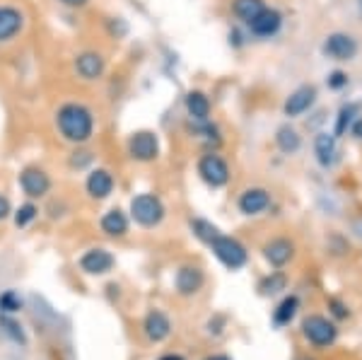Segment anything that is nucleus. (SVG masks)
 <instances>
[{
	"instance_id": "nucleus-1",
	"label": "nucleus",
	"mask_w": 362,
	"mask_h": 360,
	"mask_svg": "<svg viewBox=\"0 0 362 360\" xmlns=\"http://www.w3.org/2000/svg\"><path fill=\"white\" fill-rule=\"evenodd\" d=\"M56 124L61 136L70 143H87L95 133V116L85 104L68 102L58 109Z\"/></svg>"
},
{
	"instance_id": "nucleus-2",
	"label": "nucleus",
	"mask_w": 362,
	"mask_h": 360,
	"mask_svg": "<svg viewBox=\"0 0 362 360\" xmlns=\"http://www.w3.org/2000/svg\"><path fill=\"white\" fill-rule=\"evenodd\" d=\"M131 216L143 228H155L165 218V203L155 194H140L131 201Z\"/></svg>"
},
{
	"instance_id": "nucleus-3",
	"label": "nucleus",
	"mask_w": 362,
	"mask_h": 360,
	"mask_svg": "<svg viewBox=\"0 0 362 360\" xmlns=\"http://www.w3.org/2000/svg\"><path fill=\"white\" fill-rule=\"evenodd\" d=\"M210 247H213L215 257L220 259V264H225L227 269H232V271L242 269V266L247 264V259H249L247 249H244L242 242L235 240V237L218 235L213 242H210Z\"/></svg>"
},
{
	"instance_id": "nucleus-4",
	"label": "nucleus",
	"mask_w": 362,
	"mask_h": 360,
	"mask_svg": "<svg viewBox=\"0 0 362 360\" xmlns=\"http://www.w3.org/2000/svg\"><path fill=\"white\" fill-rule=\"evenodd\" d=\"M302 334H305V339L312 346L326 348V346H331L336 341L338 329H336V324L329 322L326 317L312 315V317H307L305 322H302Z\"/></svg>"
},
{
	"instance_id": "nucleus-5",
	"label": "nucleus",
	"mask_w": 362,
	"mask_h": 360,
	"mask_svg": "<svg viewBox=\"0 0 362 360\" xmlns=\"http://www.w3.org/2000/svg\"><path fill=\"white\" fill-rule=\"evenodd\" d=\"M198 174H201L203 182L213 189H220L230 182V167H227V162L215 153L203 155V158L198 160Z\"/></svg>"
},
{
	"instance_id": "nucleus-6",
	"label": "nucleus",
	"mask_w": 362,
	"mask_h": 360,
	"mask_svg": "<svg viewBox=\"0 0 362 360\" xmlns=\"http://www.w3.org/2000/svg\"><path fill=\"white\" fill-rule=\"evenodd\" d=\"M128 153L138 162H153L160 155V141L153 131H138L128 141Z\"/></svg>"
},
{
	"instance_id": "nucleus-7",
	"label": "nucleus",
	"mask_w": 362,
	"mask_h": 360,
	"mask_svg": "<svg viewBox=\"0 0 362 360\" xmlns=\"http://www.w3.org/2000/svg\"><path fill=\"white\" fill-rule=\"evenodd\" d=\"M20 187L29 199H42V196L49 194L51 179H49V174L44 170H39V167H27V170H22L20 174Z\"/></svg>"
},
{
	"instance_id": "nucleus-8",
	"label": "nucleus",
	"mask_w": 362,
	"mask_h": 360,
	"mask_svg": "<svg viewBox=\"0 0 362 360\" xmlns=\"http://www.w3.org/2000/svg\"><path fill=\"white\" fill-rule=\"evenodd\" d=\"M324 54L334 58V61H350V58H355V54H358V42L350 34L336 32L324 42Z\"/></svg>"
},
{
	"instance_id": "nucleus-9",
	"label": "nucleus",
	"mask_w": 362,
	"mask_h": 360,
	"mask_svg": "<svg viewBox=\"0 0 362 360\" xmlns=\"http://www.w3.org/2000/svg\"><path fill=\"white\" fill-rule=\"evenodd\" d=\"M114 254L107 252V249H90V252L83 254L80 259V269L90 276H104L114 269Z\"/></svg>"
},
{
	"instance_id": "nucleus-10",
	"label": "nucleus",
	"mask_w": 362,
	"mask_h": 360,
	"mask_svg": "<svg viewBox=\"0 0 362 360\" xmlns=\"http://www.w3.org/2000/svg\"><path fill=\"white\" fill-rule=\"evenodd\" d=\"M268 206H271V194H268L266 189L254 187L239 196V211H242L244 216H259Z\"/></svg>"
},
{
	"instance_id": "nucleus-11",
	"label": "nucleus",
	"mask_w": 362,
	"mask_h": 360,
	"mask_svg": "<svg viewBox=\"0 0 362 360\" xmlns=\"http://www.w3.org/2000/svg\"><path fill=\"white\" fill-rule=\"evenodd\" d=\"M25 17L13 5H0V42H10L22 32Z\"/></svg>"
},
{
	"instance_id": "nucleus-12",
	"label": "nucleus",
	"mask_w": 362,
	"mask_h": 360,
	"mask_svg": "<svg viewBox=\"0 0 362 360\" xmlns=\"http://www.w3.org/2000/svg\"><path fill=\"white\" fill-rule=\"evenodd\" d=\"M314 100H317V87H314V85H302V87H297L288 100H285L283 109H285V114H288V116H300V114H305L309 107H312Z\"/></svg>"
},
{
	"instance_id": "nucleus-13",
	"label": "nucleus",
	"mask_w": 362,
	"mask_h": 360,
	"mask_svg": "<svg viewBox=\"0 0 362 360\" xmlns=\"http://www.w3.org/2000/svg\"><path fill=\"white\" fill-rule=\"evenodd\" d=\"M280 25H283V15L271 8H264L254 20L249 22L251 32H254L256 37H273V34L280 29Z\"/></svg>"
},
{
	"instance_id": "nucleus-14",
	"label": "nucleus",
	"mask_w": 362,
	"mask_h": 360,
	"mask_svg": "<svg viewBox=\"0 0 362 360\" xmlns=\"http://www.w3.org/2000/svg\"><path fill=\"white\" fill-rule=\"evenodd\" d=\"M143 329H145V336H148L150 341L160 344V341H165L169 336V332H172V322H169V317L165 315V312L153 310L148 317H145Z\"/></svg>"
},
{
	"instance_id": "nucleus-15",
	"label": "nucleus",
	"mask_w": 362,
	"mask_h": 360,
	"mask_svg": "<svg viewBox=\"0 0 362 360\" xmlns=\"http://www.w3.org/2000/svg\"><path fill=\"white\" fill-rule=\"evenodd\" d=\"M295 254V245L285 237H276L264 247V257L271 266H285Z\"/></svg>"
},
{
	"instance_id": "nucleus-16",
	"label": "nucleus",
	"mask_w": 362,
	"mask_h": 360,
	"mask_svg": "<svg viewBox=\"0 0 362 360\" xmlns=\"http://www.w3.org/2000/svg\"><path fill=\"white\" fill-rule=\"evenodd\" d=\"M314 153L321 167H334L338 162V143L334 133H319L314 141Z\"/></svg>"
},
{
	"instance_id": "nucleus-17",
	"label": "nucleus",
	"mask_w": 362,
	"mask_h": 360,
	"mask_svg": "<svg viewBox=\"0 0 362 360\" xmlns=\"http://www.w3.org/2000/svg\"><path fill=\"white\" fill-rule=\"evenodd\" d=\"M203 271L196 269V266H181L177 271V278H174V283H177V290L181 295H194L198 290L203 288Z\"/></svg>"
},
{
	"instance_id": "nucleus-18",
	"label": "nucleus",
	"mask_w": 362,
	"mask_h": 360,
	"mask_svg": "<svg viewBox=\"0 0 362 360\" xmlns=\"http://www.w3.org/2000/svg\"><path fill=\"white\" fill-rule=\"evenodd\" d=\"M85 187H87V194H90L92 199H107V196L114 191V177H112V172H107V170H92L90 177H87V182H85Z\"/></svg>"
},
{
	"instance_id": "nucleus-19",
	"label": "nucleus",
	"mask_w": 362,
	"mask_h": 360,
	"mask_svg": "<svg viewBox=\"0 0 362 360\" xmlns=\"http://www.w3.org/2000/svg\"><path fill=\"white\" fill-rule=\"evenodd\" d=\"M75 71L83 80H97L104 73V58L95 51H85L75 58Z\"/></svg>"
},
{
	"instance_id": "nucleus-20",
	"label": "nucleus",
	"mask_w": 362,
	"mask_h": 360,
	"mask_svg": "<svg viewBox=\"0 0 362 360\" xmlns=\"http://www.w3.org/2000/svg\"><path fill=\"white\" fill-rule=\"evenodd\" d=\"M99 225H102L104 235H109V237H124L128 232V218L121 208H112L109 213H104V218Z\"/></svg>"
},
{
	"instance_id": "nucleus-21",
	"label": "nucleus",
	"mask_w": 362,
	"mask_h": 360,
	"mask_svg": "<svg viewBox=\"0 0 362 360\" xmlns=\"http://www.w3.org/2000/svg\"><path fill=\"white\" fill-rule=\"evenodd\" d=\"M184 104H186V112H189V116L194 121H206L210 116V100L203 92L191 90L189 95H186Z\"/></svg>"
},
{
	"instance_id": "nucleus-22",
	"label": "nucleus",
	"mask_w": 362,
	"mask_h": 360,
	"mask_svg": "<svg viewBox=\"0 0 362 360\" xmlns=\"http://www.w3.org/2000/svg\"><path fill=\"white\" fill-rule=\"evenodd\" d=\"M276 143H278V148L283 150V153L293 155V153L300 150L302 138H300V133L293 129V126H280L278 133H276Z\"/></svg>"
},
{
	"instance_id": "nucleus-23",
	"label": "nucleus",
	"mask_w": 362,
	"mask_h": 360,
	"mask_svg": "<svg viewBox=\"0 0 362 360\" xmlns=\"http://www.w3.org/2000/svg\"><path fill=\"white\" fill-rule=\"evenodd\" d=\"M297 307H300V300H297L295 295L285 298L283 303L276 307V312H273V322H276L278 327H285V324H290V322H293V317L297 315Z\"/></svg>"
},
{
	"instance_id": "nucleus-24",
	"label": "nucleus",
	"mask_w": 362,
	"mask_h": 360,
	"mask_svg": "<svg viewBox=\"0 0 362 360\" xmlns=\"http://www.w3.org/2000/svg\"><path fill=\"white\" fill-rule=\"evenodd\" d=\"M264 0H235L232 3V10H235V15L239 17V20H244L249 25L251 20H254L256 15L264 10Z\"/></svg>"
},
{
	"instance_id": "nucleus-25",
	"label": "nucleus",
	"mask_w": 362,
	"mask_h": 360,
	"mask_svg": "<svg viewBox=\"0 0 362 360\" xmlns=\"http://www.w3.org/2000/svg\"><path fill=\"white\" fill-rule=\"evenodd\" d=\"M358 112H360V104H346V107L338 112L334 136H343V133H346L350 126H353V121H355V116H358Z\"/></svg>"
},
{
	"instance_id": "nucleus-26",
	"label": "nucleus",
	"mask_w": 362,
	"mask_h": 360,
	"mask_svg": "<svg viewBox=\"0 0 362 360\" xmlns=\"http://www.w3.org/2000/svg\"><path fill=\"white\" fill-rule=\"evenodd\" d=\"M191 230H194V235L198 237V240H203V242H213L218 235H223L218 228H215L213 223H208V220H203V218H196V220H191Z\"/></svg>"
},
{
	"instance_id": "nucleus-27",
	"label": "nucleus",
	"mask_w": 362,
	"mask_h": 360,
	"mask_svg": "<svg viewBox=\"0 0 362 360\" xmlns=\"http://www.w3.org/2000/svg\"><path fill=\"white\" fill-rule=\"evenodd\" d=\"M0 329H3V334L10 336V339H13L15 344H20V346L27 344V336H25V332H22V327L15 322V319H10L8 315L0 317Z\"/></svg>"
},
{
	"instance_id": "nucleus-28",
	"label": "nucleus",
	"mask_w": 362,
	"mask_h": 360,
	"mask_svg": "<svg viewBox=\"0 0 362 360\" xmlns=\"http://www.w3.org/2000/svg\"><path fill=\"white\" fill-rule=\"evenodd\" d=\"M285 276L283 274H278V271H273L271 276H266L264 281H261V286H259V290L264 295H276V293H280V290H285Z\"/></svg>"
},
{
	"instance_id": "nucleus-29",
	"label": "nucleus",
	"mask_w": 362,
	"mask_h": 360,
	"mask_svg": "<svg viewBox=\"0 0 362 360\" xmlns=\"http://www.w3.org/2000/svg\"><path fill=\"white\" fill-rule=\"evenodd\" d=\"M22 310V298L15 293V290H5L0 295V312L3 315H15V312Z\"/></svg>"
},
{
	"instance_id": "nucleus-30",
	"label": "nucleus",
	"mask_w": 362,
	"mask_h": 360,
	"mask_svg": "<svg viewBox=\"0 0 362 360\" xmlns=\"http://www.w3.org/2000/svg\"><path fill=\"white\" fill-rule=\"evenodd\" d=\"M39 216V208L34 206V203H25V206H20L17 208V213H15V225L17 228H27L29 223H32L34 218Z\"/></svg>"
},
{
	"instance_id": "nucleus-31",
	"label": "nucleus",
	"mask_w": 362,
	"mask_h": 360,
	"mask_svg": "<svg viewBox=\"0 0 362 360\" xmlns=\"http://www.w3.org/2000/svg\"><path fill=\"white\" fill-rule=\"evenodd\" d=\"M329 85L334 87V90H341V87H346V85H348V75H346V73H341V71H336V73L329 78Z\"/></svg>"
},
{
	"instance_id": "nucleus-32",
	"label": "nucleus",
	"mask_w": 362,
	"mask_h": 360,
	"mask_svg": "<svg viewBox=\"0 0 362 360\" xmlns=\"http://www.w3.org/2000/svg\"><path fill=\"white\" fill-rule=\"evenodd\" d=\"M90 160H92V155H90V153H75V155H73V160H70V165H73V167H85Z\"/></svg>"
},
{
	"instance_id": "nucleus-33",
	"label": "nucleus",
	"mask_w": 362,
	"mask_h": 360,
	"mask_svg": "<svg viewBox=\"0 0 362 360\" xmlns=\"http://www.w3.org/2000/svg\"><path fill=\"white\" fill-rule=\"evenodd\" d=\"M13 213V208H10V201L5 199V196H0V220H5Z\"/></svg>"
},
{
	"instance_id": "nucleus-34",
	"label": "nucleus",
	"mask_w": 362,
	"mask_h": 360,
	"mask_svg": "<svg viewBox=\"0 0 362 360\" xmlns=\"http://www.w3.org/2000/svg\"><path fill=\"white\" fill-rule=\"evenodd\" d=\"M350 133H353L358 141H362V119H355L353 126H350Z\"/></svg>"
},
{
	"instance_id": "nucleus-35",
	"label": "nucleus",
	"mask_w": 362,
	"mask_h": 360,
	"mask_svg": "<svg viewBox=\"0 0 362 360\" xmlns=\"http://www.w3.org/2000/svg\"><path fill=\"white\" fill-rule=\"evenodd\" d=\"M63 5H68V8H83L87 5V0H61Z\"/></svg>"
},
{
	"instance_id": "nucleus-36",
	"label": "nucleus",
	"mask_w": 362,
	"mask_h": 360,
	"mask_svg": "<svg viewBox=\"0 0 362 360\" xmlns=\"http://www.w3.org/2000/svg\"><path fill=\"white\" fill-rule=\"evenodd\" d=\"M206 360H230V358H227V356H210Z\"/></svg>"
},
{
	"instance_id": "nucleus-37",
	"label": "nucleus",
	"mask_w": 362,
	"mask_h": 360,
	"mask_svg": "<svg viewBox=\"0 0 362 360\" xmlns=\"http://www.w3.org/2000/svg\"><path fill=\"white\" fill-rule=\"evenodd\" d=\"M160 360H184V358H179V356H165V358H160Z\"/></svg>"
},
{
	"instance_id": "nucleus-38",
	"label": "nucleus",
	"mask_w": 362,
	"mask_h": 360,
	"mask_svg": "<svg viewBox=\"0 0 362 360\" xmlns=\"http://www.w3.org/2000/svg\"><path fill=\"white\" fill-rule=\"evenodd\" d=\"M360 8H362V0H360Z\"/></svg>"
}]
</instances>
